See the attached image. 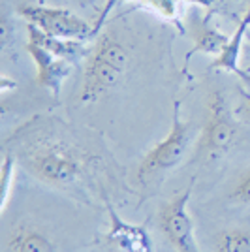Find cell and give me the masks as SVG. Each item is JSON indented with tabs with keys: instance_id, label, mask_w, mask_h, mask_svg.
Masks as SVG:
<instances>
[{
	"instance_id": "cell-1",
	"label": "cell",
	"mask_w": 250,
	"mask_h": 252,
	"mask_svg": "<svg viewBox=\"0 0 250 252\" xmlns=\"http://www.w3.org/2000/svg\"><path fill=\"white\" fill-rule=\"evenodd\" d=\"M13 137L11 155L38 181L75 192L87 187L98 158L61 134L55 125L34 121Z\"/></svg>"
},
{
	"instance_id": "cell-2",
	"label": "cell",
	"mask_w": 250,
	"mask_h": 252,
	"mask_svg": "<svg viewBox=\"0 0 250 252\" xmlns=\"http://www.w3.org/2000/svg\"><path fill=\"white\" fill-rule=\"evenodd\" d=\"M128 63L130 57L123 43L111 34L100 36V40L94 43L93 49H89L87 55L79 102L94 104L107 93L115 91L126 75Z\"/></svg>"
},
{
	"instance_id": "cell-3",
	"label": "cell",
	"mask_w": 250,
	"mask_h": 252,
	"mask_svg": "<svg viewBox=\"0 0 250 252\" xmlns=\"http://www.w3.org/2000/svg\"><path fill=\"white\" fill-rule=\"evenodd\" d=\"M190 139H192L190 137V125L183 121L181 102H175L169 134L162 141H158L139 162V168H137L139 185H147L153 179H156L158 175L177 168L187 155L188 147H190Z\"/></svg>"
},
{
	"instance_id": "cell-4",
	"label": "cell",
	"mask_w": 250,
	"mask_h": 252,
	"mask_svg": "<svg viewBox=\"0 0 250 252\" xmlns=\"http://www.w3.org/2000/svg\"><path fill=\"white\" fill-rule=\"evenodd\" d=\"M237 139V125L231 115L224 93L217 89L209 96L205 121L199 134L198 151L209 160L226 157Z\"/></svg>"
},
{
	"instance_id": "cell-5",
	"label": "cell",
	"mask_w": 250,
	"mask_h": 252,
	"mask_svg": "<svg viewBox=\"0 0 250 252\" xmlns=\"http://www.w3.org/2000/svg\"><path fill=\"white\" fill-rule=\"evenodd\" d=\"M17 13L23 19L38 27L42 32L53 38H64V40H85L91 36V25L75 15L72 11L57 8V6H38V4H25L17 8Z\"/></svg>"
},
{
	"instance_id": "cell-6",
	"label": "cell",
	"mask_w": 250,
	"mask_h": 252,
	"mask_svg": "<svg viewBox=\"0 0 250 252\" xmlns=\"http://www.w3.org/2000/svg\"><path fill=\"white\" fill-rule=\"evenodd\" d=\"M190 196H192V185H188L185 192L167 200L158 211L160 231L177 252H199L194 235V222L188 213Z\"/></svg>"
},
{
	"instance_id": "cell-7",
	"label": "cell",
	"mask_w": 250,
	"mask_h": 252,
	"mask_svg": "<svg viewBox=\"0 0 250 252\" xmlns=\"http://www.w3.org/2000/svg\"><path fill=\"white\" fill-rule=\"evenodd\" d=\"M27 51L36 64V83L42 89H47L55 98H59L62 91V83L72 74V63L64 57H59L57 53L47 49L45 45L31 36L27 42Z\"/></svg>"
},
{
	"instance_id": "cell-8",
	"label": "cell",
	"mask_w": 250,
	"mask_h": 252,
	"mask_svg": "<svg viewBox=\"0 0 250 252\" xmlns=\"http://www.w3.org/2000/svg\"><path fill=\"white\" fill-rule=\"evenodd\" d=\"M107 211H109V231H107L109 241L115 243L123 252H153V239L145 226L126 222L109 203Z\"/></svg>"
},
{
	"instance_id": "cell-9",
	"label": "cell",
	"mask_w": 250,
	"mask_h": 252,
	"mask_svg": "<svg viewBox=\"0 0 250 252\" xmlns=\"http://www.w3.org/2000/svg\"><path fill=\"white\" fill-rule=\"evenodd\" d=\"M250 29V4L247 11L241 15L237 31L233 32V36L229 38L228 45L224 47V51L219 57H215V61L211 63L209 70H220V72H233V74L241 75L245 81H250V75L241 68V53H243V42L247 31Z\"/></svg>"
},
{
	"instance_id": "cell-10",
	"label": "cell",
	"mask_w": 250,
	"mask_h": 252,
	"mask_svg": "<svg viewBox=\"0 0 250 252\" xmlns=\"http://www.w3.org/2000/svg\"><path fill=\"white\" fill-rule=\"evenodd\" d=\"M190 32H192V38H194V49L187 55V61L196 53H205L211 57H219L229 42L228 36L209 21V17L192 15L190 17Z\"/></svg>"
},
{
	"instance_id": "cell-11",
	"label": "cell",
	"mask_w": 250,
	"mask_h": 252,
	"mask_svg": "<svg viewBox=\"0 0 250 252\" xmlns=\"http://www.w3.org/2000/svg\"><path fill=\"white\" fill-rule=\"evenodd\" d=\"M6 252H55V243L47 233L31 224H17L6 233Z\"/></svg>"
},
{
	"instance_id": "cell-12",
	"label": "cell",
	"mask_w": 250,
	"mask_h": 252,
	"mask_svg": "<svg viewBox=\"0 0 250 252\" xmlns=\"http://www.w3.org/2000/svg\"><path fill=\"white\" fill-rule=\"evenodd\" d=\"M215 252H250V230L228 228L215 235Z\"/></svg>"
},
{
	"instance_id": "cell-13",
	"label": "cell",
	"mask_w": 250,
	"mask_h": 252,
	"mask_svg": "<svg viewBox=\"0 0 250 252\" xmlns=\"http://www.w3.org/2000/svg\"><path fill=\"white\" fill-rule=\"evenodd\" d=\"M17 160L11 153H6L4 155V160H2V205L0 209L2 213L8 207V201H10V194H11V187L15 183V175H17Z\"/></svg>"
},
{
	"instance_id": "cell-14",
	"label": "cell",
	"mask_w": 250,
	"mask_h": 252,
	"mask_svg": "<svg viewBox=\"0 0 250 252\" xmlns=\"http://www.w3.org/2000/svg\"><path fill=\"white\" fill-rule=\"evenodd\" d=\"M145 6H149L151 10H155L160 13L164 19L169 23H175L179 29L183 31V25L179 21V11H177V0H141Z\"/></svg>"
},
{
	"instance_id": "cell-15",
	"label": "cell",
	"mask_w": 250,
	"mask_h": 252,
	"mask_svg": "<svg viewBox=\"0 0 250 252\" xmlns=\"http://www.w3.org/2000/svg\"><path fill=\"white\" fill-rule=\"evenodd\" d=\"M229 198L231 201L241 203V205H250V168H247L235 179L231 192H229Z\"/></svg>"
},
{
	"instance_id": "cell-16",
	"label": "cell",
	"mask_w": 250,
	"mask_h": 252,
	"mask_svg": "<svg viewBox=\"0 0 250 252\" xmlns=\"http://www.w3.org/2000/svg\"><path fill=\"white\" fill-rule=\"evenodd\" d=\"M239 113H241V117L247 121V123H250V94H249V93H245V91H241Z\"/></svg>"
}]
</instances>
